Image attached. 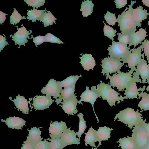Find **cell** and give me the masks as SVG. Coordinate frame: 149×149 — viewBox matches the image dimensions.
I'll return each instance as SVG.
<instances>
[{"label": "cell", "instance_id": "cell-1", "mask_svg": "<svg viewBox=\"0 0 149 149\" xmlns=\"http://www.w3.org/2000/svg\"><path fill=\"white\" fill-rule=\"evenodd\" d=\"M139 111L137 110L135 111L134 109L127 107L120 111L119 113L116 114L114 118V121L118 118V121L122 122L127 125L130 129H132L134 127L140 125L146 121V119L143 120V118L141 117L142 115L139 112Z\"/></svg>", "mask_w": 149, "mask_h": 149}, {"label": "cell", "instance_id": "cell-2", "mask_svg": "<svg viewBox=\"0 0 149 149\" xmlns=\"http://www.w3.org/2000/svg\"><path fill=\"white\" fill-rule=\"evenodd\" d=\"M131 2V4L128 6V8L127 7L117 18L118 26H119L122 33H132L137 30L132 15V6L134 3L132 2V1Z\"/></svg>", "mask_w": 149, "mask_h": 149}, {"label": "cell", "instance_id": "cell-3", "mask_svg": "<svg viewBox=\"0 0 149 149\" xmlns=\"http://www.w3.org/2000/svg\"><path fill=\"white\" fill-rule=\"evenodd\" d=\"M100 84L97 86L96 90L99 94L102 97V100H106L109 104L111 107L113 105L116 106V102L117 103H120V100L122 102L124 99H128L125 96L123 97L120 94L118 93L111 88V86L108 84H105L102 81H100Z\"/></svg>", "mask_w": 149, "mask_h": 149}, {"label": "cell", "instance_id": "cell-4", "mask_svg": "<svg viewBox=\"0 0 149 149\" xmlns=\"http://www.w3.org/2000/svg\"><path fill=\"white\" fill-rule=\"evenodd\" d=\"M132 73L130 71L125 73L120 72L114 74L112 76L106 75V79H110V85L113 88L116 87L119 91H123L130 84L133 80Z\"/></svg>", "mask_w": 149, "mask_h": 149}, {"label": "cell", "instance_id": "cell-5", "mask_svg": "<svg viewBox=\"0 0 149 149\" xmlns=\"http://www.w3.org/2000/svg\"><path fill=\"white\" fill-rule=\"evenodd\" d=\"M143 49L142 45L136 48L131 49L123 61L124 65L125 63L127 64V66L130 69L129 71L132 74L136 70V66L139 64L142 60L141 52Z\"/></svg>", "mask_w": 149, "mask_h": 149}, {"label": "cell", "instance_id": "cell-6", "mask_svg": "<svg viewBox=\"0 0 149 149\" xmlns=\"http://www.w3.org/2000/svg\"><path fill=\"white\" fill-rule=\"evenodd\" d=\"M101 63L102 64L101 65L102 69L101 73L104 76L109 74V73L120 72V70L124 65L118 59L109 56L102 59Z\"/></svg>", "mask_w": 149, "mask_h": 149}, {"label": "cell", "instance_id": "cell-7", "mask_svg": "<svg viewBox=\"0 0 149 149\" xmlns=\"http://www.w3.org/2000/svg\"><path fill=\"white\" fill-rule=\"evenodd\" d=\"M146 121L145 122H146ZM134 127L131 136L134 139L136 149H144L149 141L143 123Z\"/></svg>", "mask_w": 149, "mask_h": 149}, {"label": "cell", "instance_id": "cell-8", "mask_svg": "<svg viewBox=\"0 0 149 149\" xmlns=\"http://www.w3.org/2000/svg\"><path fill=\"white\" fill-rule=\"evenodd\" d=\"M111 45H109L107 50L110 57L116 58L120 61L123 60L129 53L130 47L120 42L112 41Z\"/></svg>", "mask_w": 149, "mask_h": 149}, {"label": "cell", "instance_id": "cell-9", "mask_svg": "<svg viewBox=\"0 0 149 149\" xmlns=\"http://www.w3.org/2000/svg\"><path fill=\"white\" fill-rule=\"evenodd\" d=\"M133 74V80L126 88L124 94L125 97L128 99H133L134 98L139 99L137 97V95L140 93V91H144L146 87L145 86H144L143 88L141 87L138 88L136 86V82L138 83L139 82L142 83L141 80L140 79L139 76L136 74L135 72Z\"/></svg>", "mask_w": 149, "mask_h": 149}, {"label": "cell", "instance_id": "cell-10", "mask_svg": "<svg viewBox=\"0 0 149 149\" xmlns=\"http://www.w3.org/2000/svg\"><path fill=\"white\" fill-rule=\"evenodd\" d=\"M58 83L54 79H50L45 87L41 90L42 93L49 96H53L56 99L61 96L60 92L62 90Z\"/></svg>", "mask_w": 149, "mask_h": 149}, {"label": "cell", "instance_id": "cell-11", "mask_svg": "<svg viewBox=\"0 0 149 149\" xmlns=\"http://www.w3.org/2000/svg\"><path fill=\"white\" fill-rule=\"evenodd\" d=\"M96 86H93L91 88V90L89 89V88L86 86V90L83 92L81 95L80 102L82 101L90 103L91 104L93 110L95 114L97 121L98 122V119L95 112L94 107V104L98 97L100 98L101 96L97 92L96 90Z\"/></svg>", "mask_w": 149, "mask_h": 149}, {"label": "cell", "instance_id": "cell-12", "mask_svg": "<svg viewBox=\"0 0 149 149\" xmlns=\"http://www.w3.org/2000/svg\"><path fill=\"white\" fill-rule=\"evenodd\" d=\"M76 93L70 98L63 100L62 102L60 103L62 105H59L68 116H74V114L77 113L78 111L76 106L78 103H79V104H83L82 102H80L79 100H77V96L76 95Z\"/></svg>", "mask_w": 149, "mask_h": 149}, {"label": "cell", "instance_id": "cell-13", "mask_svg": "<svg viewBox=\"0 0 149 149\" xmlns=\"http://www.w3.org/2000/svg\"><path fill=\"white\" fill-rule=\"evenodd\" d=\"M54 100L51 96L46 95H36L33 97L31 104L36 110H43L49 107Z\"/></svg>", "mask_w": 149, "mask_h": 149}, {"label": "cell", "instance_id": "cell-14", "mask_svg": "<svg viewBox=\"0 0 149 149\" xmlns=\"http://www.w3.org/2000/svg\"><path fill=\"white\" fill-rule=\"evenodd\" d=\"M71 127L67 128L62 134L60 138V141L64 148L72 144H79V139L76 137V132L74 130H70Z\"/></svg>", "mask_w": 149, "mask_h": 149}, {"label": "cell", "instance_id": "cell-15", "mask_svg": "<svg viewBox=\"0 0 149 149\" xmlns=\"http://www.w3.org/2000/svg\"><path fill=\"white\" fill-rule=\"evenodd\" d=\"M68 127L65 122L62 120L60 122L57 121L50 123L49 129V135L52 138H60L63 133Z\"/></svg>", "mask_w": 149, "mask_h": 149}, {"label": "cell", "instance_id": "cell-16", "mask_svg": "<svg viewBox=\"0 0 149 149\" xmlns=\"http://www.w3.org/2000/svg\"><path fill=\"white\" fill-rule=\"evenodd\" d=\"M23 26L21 28H17V31L14 34V35H10V36L12 37V40H13L15 43L19 45L20 47L21 45H23L25 46V43L28 42V40L27 38L30 39L29 35L31 34V32L29 33V31H27L26 28L22 24Z\"/></svg>", "mask_w": 149, "mask_h": 149}, {"label": "cell", "instance_id": "cell-17", "mask_svg": "<svg viewBox=\"0 0 149 149\" xmlns=\"http://www.w3.org/2000/svg\"><path fill=\"white\" fill-rule=\"evenodd\" d=\"M142 60L141 63L136 66L135 73L140 75L142 79V83H146L149 79V65L147 61L144 59V54H142Z\"/></svg>", "mask_w": 149, "mask_h": 149}, {"label": "cell", "instance_id": "cell-18", "mask_svg": "<svg viewBox=\"0 0 149 149\" xmlns=\"http://www.w3.org/2000/svg\"><path fill=\"white\" fill-rule=\"evenodd\" d=\"M143 7L139 6L137 8L133 9L132 15L136 26H141V23L148 18L149 15L147 10L143 9Z\"/></svg>", "mask_w": 149, "mask_h": 149}, {"label": "cell", "instance_id": "cell-19", "mask_svg": "<svg viewBox=\"0 0 149 149\" xmlns=\"http://www.w3.org/2000/svg\"><path fill=\"white\" fill-rule=\"evenodd\" d=\"M147 33L145 29L141 28L136 32L130 34V40L128 47L133 45L135 47L139 44H141L146 37Z\"/></svg>", "mask_w": 149, "mask_h": 149}, {"label": "cell", "instance_id": "cell-20", "mask_svg": "<svg viewBox=\"0 0 149 149\" xmlns=\"http://www.w3.org/2000/svg\"><path fill=\"white\" fill-rule=\"evenodd\" d=\"M1 121L4 122L8 127L18 130L21 129L25 125L26 122L23 119L15 116L12 117H9L6 120L2 119Z\"/></svg>", "mask_w": 149, "mask_h": 149}, {"label": "cell", "instance_id": "cell-21", "mask_svg": "<svg viewBox=\"0 0 149 149\" xmlns=\"http://www.w3.org/2000/svg\"><path fill=\"white\" fill-rule=\"evenodd\" d=\"M12 100L14 102L18 110L22 111L23 113H29V102L25 98V97L18 94L16 98Z\"/></svg>", "mask_w": 149, "mask_h": 149}, {"label": "cell", "instance_id": "cell-22", "mask_svg": "<svg viewBox=\"0 0 149 149\" xmlns=\"http://www.w3.org/2000/svg\"><path fill=\"white\" fill-rule=\"evenodd\" d=\"M79 57L81 59L80 63L84 70L87 71H89L90 69L93 70L96 63L94 58L91 54L86 53L82 55L81 57Z\"/></svg>", "mask_w": 149, "mask_h": 149}, {"label": "cell", "instance_id": "cell-23", "mask_svg": "<svg viewBox=\"0 0 149 149\" xmlns=\"http://www.w3.org/2000/svg\"><path fill=\"white\" fill-rule=\"evenodd\" d=\"M112 128L110 129L109 127H107L106 126L104 127H99L96 131L98 142H99L98 145L97 146L96 149L100 145L102 144L101 142L102 141L108 140V139L111 137V131L113 130Z\"/></svg>", "mask_w": 149, "mask_h": 149}, {"label": "cell", "instance_id": "cell-24", "mask_svg": "<svg viewBox=\"0 0 149 149\" xmlns=\"http://www.w3.org/2000/svg\"><path fill=\"white\" fill-rule=\"evenodd\" d=\"M84 133L85 134L84 139L85 145L87 146L88 144H89L91 146L96 148L95 143L98 141L96 130L91 127L86 133Z\"/></svg>", "mask_w": 149, "mask_h": 149}, {"label": "cell", "instance_id": "cell-25", "mask_svg": "<svg viewBox=\"0 0 149 149\" xmlns=\"http://www.w3.org/2000/svg\"><path fill=\"white\" fill-rule=\"evenodd\" d=\"M117 143H119L118 147H121L122 149H136L135 141L132 137L127 136L120 138Z\"/></svg>", "mask_w": 149, "mask_h": 149}, {"label": "cell", "instance_id": "cell-26", "mask_svg": "<svg viewBox=\"0 0 149 149\" xmlns=\"http://www.w3.org/2000/svg\"><path fill=\"white\" fill-rule=\"evenodd\" d=\"M28 130L29 134L26 137L33 144L43 139V137L42 138L41 136V131L39 128L33 127L30 130L28 129Z\"/></svg>", "mask_w": 149, "mask_h": 149}, {"label": "cell", "instance_id": "cell-27", "mask_svg": "<svg viewBox=\"0 0 149 149\" xmlns=\"http://www.w3.org/2000/svg\"><path fill=\"white\" fill-rule=\"evenodd\" d=\"M75 87V84L62 89L60 92V97L56 100L57 105H58L62 101L72 96L74 94Z\"/></svg>", "mask_w": 149, "mask_h": 149}, {"label": "cell", "instance_id": "cell-28", "mask_svg": "<svg viewBox=\"0 0 149 149\" xmlns=\"http://www.w3.org/2000/svg\"><path fill=\"white\" fill-rule=\"evenodd\" d=\"M138 96L139 99L141 97L142 98L138 104V107L142 110V111L149 110V95L148 93L145 91L143 92V91H142Z\"/></svg>", "mask_w": 149, "mask_h": 149}, {"label": "cell", "instance_id": "cell-29", "mask_svg": "<svg viewBox=\"0 0 149 149\" xmlns=\"http://www.w3.org/2000/svg\"><path fill=\"white\" fill-rule=\"evenodd\" d=\"M27 11H28L27 13L28 17L26 18L29 20H31L33 22H36V20L39 21L44 13L47 11L46 8L44 10L35 9L31 10H27Z\"/></svg>", "mask_w": 149, "mask_h": 149}, {"label": "cell", "instance_id": "cell-30", "mask_svg": "<svg viewBox=\"0 0 149 149\" xmlns=\"http://www.w3.org/2000/svg\"><path fill=\"white\" fill-rule=\"evenodd\" d=\"M94 5L91 0H87L82 2L80 10L82 11L83 17H87L91 14Z\"/></svg>", "mask_w": 149, "mask_h": 149}, {"label": "cell", "instance_id": "cell-31", "mask_svg": "<svg viewBox=\"0 0 149 149\" xmlns=\"http://www.w3.org/2000/svg\"><path fill=\"white\" fill-rule=\"evenodd\" d=\"M57 19L55 17L50 11H47V12H45L43 16L40 18L39 21L43 23L44 26L51 25L53 24L54 23L56 24L55 20Z\"/></svg>", "mask_w": 149, "mask_h": 149}, {"label": "cell", "instance_id": "cell-32", "mask_svg": "<svg viewBox=\"0 0 149 149\" xmlns=\"http://www.w3.org/2000/svg\"><path fill=\"white\" fill-rule=\"evenodd\" d=\"M80 77H81V75L79 76L71 75L67 77L63 81H57V82L62 88L68 87L76 84L77 81Z\"/></svg>", "mask_w": 149, "mask_h": 149}, {"label": "cell", "instance_id": "cell-33", "mask_svg": "<svg viewBox=\"0 0 149 149\" xmlns=\"http://www.w3.org/2000/svg\"><path fill=\"white\" fill-rule=\"evenodd\" d=\"M79 119V125L78 132H76L77 135L78 137V139L80 141V138L81 137V135L84 133V131L87 127L86 124V121L84 119L83 114L80 113L79 114H78L77 115Z\"/></svg>", "mask_w": 149, "mask_h": 149}, {"label": "cell", "instance_id": "cell-34", "mask_svg": "<svg viewBox=\"0 0 149 149\" xmlns=\"http://www.w3.org/2000/svg\"><path fill=\"white\" fill-rule=\"evenodd\" d=\"M103 22L104 24L103 28L104 36L109 38V40L112 39V41H113V38L116 36V33L117 32L116 30H114L112 27L106 25L104 21Z\"/></svg>", "mask_w": 149, "mask_h": 149}, {"label": "cell", "instance_id": "cell-35", "mask_svg": "<svg viewBox=\"0 0 149 149\" xmlns=\"http://www.w3.org/2000/svg\"><path fill=\"white\" fill-rule=\"evenodd\" d=\"M13 12L12 13V15L10 16V24H16L19 22L22 19H26L25 17L22 16L21 14L15 8H13Z\"/></svg>", "mask_w": 149, "mask_h": 149}, {"label": "cell", "instance_id": "cell-36", "mask_svg": "<svg viewBox=\"0 0 149 149\" xmlns=\"http://www.w3.org/2000/svg\"><path fill=\"white\" fill-rule=\"evenodd\" d=\"M49 142L48 149H62L64 147L60 141V138H51Z\"/></svg>", "mask_w": 149, "mask_h": 149}, {"label": "cell", "instance_id": "cell-37", "mask_svg": "<svg viewBox=\"0 0 149 149\" xmlns=\"http://www.w3.org/2000/svg\"><path fill=\"white\" fill-rule=\"evenodd\" d=\"M104 18L107 23L112 26L115 25L117 22V18L115 16V13H111L109 11L104 15Z\"/></svg>", "mask_w": 149, "mask_h": 149}, {"label": "cell", "instance_id": "cell-38", "mask_svg": "<svg viewBox=\"0 0 149 149\" xmlns=\"http://www.w3.org/2000/svg\"><path fill=\"white\" fill-rule=\"evenodd\" d=\"M45 0H24V1L28 4L33 8V9L35 8H37L43 5L45 2Z\"/></svg>", "mask_w": 149, "mask_h": 149}, {"label": "cell", "instance_id": "cell-39", "mask_svg": "<svg viewBox=\"0 0 149 149\" xmlns=\"http://www.w3.org/2000/svg\"><path fill=\"white\" fill-rule=\"evenodd\" d=\"M117 34L118 35L117 40L119 42L127 46L129 44L130 40V34L119 33Z\"/></svg>", "mask_w": 149, "mask_h": 149}, {"label": "cell", "instance_id": "cell-40", "mask_svg": "<svg viewBox=\"0 0 149 149\" xmlns=\"http://www.w3.org/2000/svg\"><path fill=\"white\" fill-rule=\"evenodd\" d=\"M45 37V42H49L58 44L64 43L59 39L50 33H48L46 34Z\"/></svg>", "mask_w": 149, "mask_h": 149}, {"label": "cell", "instance_id": "cell-41", "mask_svg": "<svg viewBox=\"0 0 149 149\" xmlns=\"http://www.w3.org/2000/svg\"><path fill=\"white\" fill-rule=\"evenodd\" d=\"M49 142L46 139L40 141L33 144V149H48Z\"/></svg>", "mask_w": 149, "mask_h": 149}, {"label": "cell", "instance_id": "cell-42", "mask_svg": "<svg viewBox=\"0 0 149 149\" xmlns=\"http://www.w3.org/2000/svg\"><path fill=\"white\" fill-rule=\"evenodd\" d=\"M142 45L144 50V53L146 57L147 62L149 64V39H145L142 42Z\"/></svg>", "mask_w": 149, "mask_h": 149}, {"label": "cell", "instance_id": "cell-43", "mask_svg": "<svg viewBox=\"0 0 149 149\" xmlns=\"http://www.w3.org/2000/svg\"><path fill=\"white\" fill-rule=\"evenodd\" d=\"M33 42L35 43V45L37 47V45H40L44 42H45V36H39L35 37H33Z\"/></svg>", "mask_w": 149, "mask_h": 149}, {"label": "cell", "instance_id": "cell-44", "mask_svg": "<svg viewBox=\"0 0 149 149\" xmlns=\"http://www.w3.org/2000/svg\"><path fill=\"white\" fill-rule=\"evenodd\" d=\"M22 145L21 149H33V144L27 139Z\"/></svg>", "mask_w": 149, "mask_h": 149}, {"label": "cell", "instance_id": "cell-45", "mask_svg": "<svg viewBox=\"0 0 149 149\" xmlns=\"http://www.w3.org/2000/svg\"><path fill=\"white\" fill-rule=\"evenodd\" d=\"M3 35L4 36L0 35V52L3 50L6 46L9 45L8 42L6 41V37L4 34Z\"/></svg>", "mask_w": 149, "mask_h": 149}, {"label": "cell", "instance_id": "cell-46", "mask_svg": "<svg viewBox=\"0 0 149 149\" xmlns=\"http://www.w3.org/2000/svg\"><path fill=\"white\" fill-rule=\"evenodd\" d=\"M114 2L116 5V8L119 9L124 7L127 3V0H115Z\"/></svg>", "mask_w": 149, "mask_h": 149}, {"label": "cell", "instance_id": "cell-47", "mask_svg": "<svg viewBox=\"0 0 149 149\" xmlns=\"http://www.w3.org/2000/svg\"><path fill=\"white\" fill-rule=\"evenodd\" d=\"M6 15H8V14L0 11V23L1 24H2L5 21Z\"/></svg>", "mask_w": 149, "mask_h": 149}, {"label": "cell", "instance_id": "cell-48", "mask_svg": "<svg viewBox=\"0 0 149 149\" xmlns=\"http://www.w3.org/2000/svg\"><path fill=\"white\" fill-rule=\"evenodd\" d=\"M143 125L146 130L148 138L149 140V122L146 123V122H145L143 123Z\"/></svg>", "mask_w": 149, "mask_h": 149}, {"label": "cell", "instance_id": "cell-49", "mask_svg": "<svg viewBox=\"0 0 149 149\" xmlns=\"http://www.w3.org/2000/svg\"><path fill=\"white\" fill-rule=\"evenodd\" d=\"M141 1L145 6L149 7V0H143Z\"/></svg>", "mask_w": 149, "mask_h": 149}, {"label": "cell", "instance_id": "cell-50", "mask_svg": "<svg viewBox=\"0 0 149 149\" xmlns=\"http://www.w3.org/2000/svg\"><path fill=\"white\" fill-rule=\"evenodd\" d=\"M146 82L149 84L148 86H147V87L146 88V90L147 91L149 92V79ZM148 94L149 95V93H148Z\"/></svg>", "mask_w": 149, "mask_h": 149}, {"label": "cell", "instance_id": "cell-51", "mask_svg": "<svg viewBox=\"0 0 149 149\" xmlns=\"http://www.w3.org/2000/svg\"><path fill=\"white\" fill-rule=\"evenodd\" d=\"M144 149H149V141Z\"/></svg>", "mask_w": 149, "mask_h": 149}, {"label": "cell", "instance_id": "cell-52", "mask_svg": "<svg viewBox=\"0 0 149 149\" xmlns=\"http://www.w3.org/2000/svg\"><path fill=\"white\" fill-rule=\"evenodd\" d=\"M92 149H96V148H93V147H92Z\"/></svg>", "mask_w": 149, "mask_h": 149}]
</instances>
